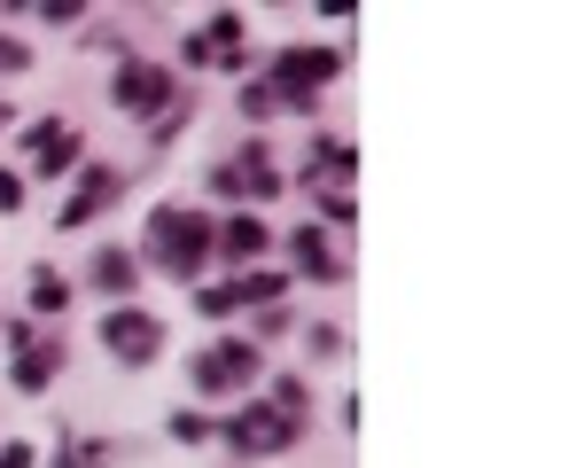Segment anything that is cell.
<instances>
[{
    "label": "cell",
    "instance_id": "1",
    "mask_svg": "<svg viewBox=\"0 0 561 468\" xmlns=\"http://www.w3.org/2000/svg\"><path fill=\"white\" fill-rule=\"evenodd\" d=\"M149 250H157V265H164L172 282H187L195 265L210 258V219L203 212H157L149 219Z\"/></svg>",
    "mask_w": 561,
    "mask_h": 468
},
{
    "label": "cell",
    "instance_id": "2",
    "mask_svg": "<svg viewBox=\"0 0 561 468\" xmlns=\"http://www.w3.org/2000/svg\"><path fill=\"white\" fill-rule=\"evenodd\" d=\"M335 71H343V55H335V47H280V55H273V87H265V94H273V102H312Z\"/></svg>",
    "mask_w": 561,
    "mask_h": 468
},
{
    "label": "cell",
    "instance_id": "3",
    "mask_svg": "<svg viewBox=\"0 0 561 468\" xmlns=\"http://www.w3.org/2000/svg\"><path fill=\"white\" fill-rule=\"evenodd\" d=\"M102 352H110L117 367H149V359L164 352V320H157V312H133V305H117V312L102 320Z\"/></svg>",
    "mask_w": 561,
    "mask_h": 468
},
{
    "label": "cell",
    "instance_id": "4",
    "mask_svg": "<svg viewBox=\"0 0 561 468\" xmlns=\"http://www.w3.org/2000/svg\"><path fill=\"white\" fill-rule=\"evenodd\" d=\"M219 437H227L234 453H289V445H297V422L273 414V407H242V414H227Z\"/></svg>",
    "mask_w": 561,
    "mask_h": 468
},
{
    "label": "cell",
    "instance_id": "5",
    "mask_svg": "<svg viewBox=\"0 0 561 468\" xmlns=\"http://www.w3.org/2000/svg\"><path fill=\"white\" fill-rule=\"evenodd\" d=\"M195 383H203V390H242V383H257V344H242V336L210 344V352L195 359Z\"/></svg>",
    "mask_w": 561,
    "mask_h": 468
},
{
    "label": "cell",
    "instance_id": "6",
    "mask_svg": "<svg viewBox=\"0 0 561 468\" xmlns=\"http://www.w3.org/2000/svg\"><path fill=\"white\" fill-rule=\"evenodd\" d=\"M110 94H117V110H140V117H149V110H172V79L157 71V62H125Z\"/></svg>",
    "mask_w": 561,
    "mask_h": 468
},
{
    "label": "cell",
    "instance_id": "7",
    "mask_svg": "<svg viewBox=\"0 0 561 468\" xmlns=\"http://www.w3.org/2000/svg\"><path fill=\"white\" fill-rule=\"evenodd\" d=\"M110 195H117V164H87L79 187H70V204L55 212V227H87L94 212H110Z\"/></svg>",
    "mask_w": 561,
    "mask_h": 468
},
{
    "label": "cell",
    "instance_id": "8",
    "mask_svg": "<svg viewBox=\"0 0 561 468\" xmlns=\"http://www.w3.org/2000/svg\"><path fill=\"white\" fill-rule=\"evenodd\" d=\"M70 164H79V133L62 117H39L32 125V172H70Z\"/></svg>",
    "mask_w": 561,
    "mask_h": 468
},
{
    "label": "cell",
    "instance_id": "9",
    "mask_svg": "<svg viewBox=\"0 0 561 468\" xmlns=\"http://www.w3.org/2000/svg\"><path fill=\"white\" fill-rule=\"evenodd\" d=\"M289 258L305 265L312 282H335V274H343V258H335V242H328L320 227H297V235H289Z\"/></svg>",
    "mask_w": 561,
    "mask_h": 468
},
{
    "label": "cell",
    "instance_id": "10",
    "mask_svg": "<svg viewBox=\"0 0 561 468\" xmlns=\"http://www.w3.org/2000/svg\"><path fill=\"white\" fill-rule=\"evenodd\" d=\"M55 367H62V336H32L24 359H16V390H47Z\"/></svg>",
    "mask_w": 561,
    "mask_h": 468
},
{
    "label": "cell",
    "instance_id": "11",
    "mask_svg": "<svg viewBox=\"0 0 561 468\" xmlns=\"http://www.w3.org/2000/svg\"><path fill=\"white\" fill-rule=\"evenodd\" d=\"M133 282H140V265H133L125 250H102V258H94V289H102V297H117V305H125V297H133Z\"/></svg>",
    "mask_w": 561,
    "mask_h": 468
},
{
    "label": "cell",
    "instance_id": "12",
    "mask_svg": "<svg viewBox=\"0 0 561 468\" xmlns=\"http://www.w3.org/2000/svg\"><path fill=\"white\" fill-rule=\"evenodd\" d=\"M219 250H227L234 265H242V258H257V250H265V219H250V212H242V219H227V235H219Z\"/></svg>",
    "mask_w": 561,
    "mask_h": 468
},
{
    "label": "cell",
    "instance_id": "13",
    "mask_svg": "<svg viewBox=\"0 0 561 468\" xmlns=\"http://www.w3.org/2000/svg\"><path fill=\"white\" fill-rule=\"evenodd\" d=\"M219 187H250V195H265V187H273V172H265V157L250 149L242 164H227V172H219Z\"/></svg>",
    "mask_w": 561,
    "mask_h": 468
},
{
    "label": "cell",
    "instance_id": "14",
    "mask_svg": "<svg viewBox=\"0 0 561 468\" xmlns=\"http://www.w3.org/2000/svg\"><path fill=\"white\" fill-rule=\"evenodd\" d=\"M280 289H289L280 274H242V282H234V305H273Z\"/></svg>",
    "mask_w": 561,
    "mask_h": 468
},
{
    "label": "cell",
    "instance_id": "15",
    "mask_svg": "<svg viewBox=\"0 0 561 468\" xmlns=\"http://www.w3.org/2000/svg\"><path fill=\"white\" fill-rule=\"evenodd\" d=\"M32 305H39V312H62V305H70V282H62V274H32Z\"/></svg>",
    "mask_w": 561,
    "mask_h": 468
},
{
    "label": "cell",
    "instance_id": "16",
    "mask_svg": "<svg viewBox=\"0 0 561 468\" xmlns=\"http://www.w3.org/2000/svg\"><path fill=\"white\" fill-rule=\"evenodd\" d=\"M195 305H203V312H210V320H227V312H242V305H234V282H219V289H203V297H195Z\"/></svg>",
    "mask_w": 561,
    "mask_h": 468
},
{
    "label": "cell",
    "instance_id": "17",
    "mask_svg": "<svg viewBox=\"0 0 561 468\" xmlns=\"http://www.w3.org/2000/svg\"><path fill=\"white\" fill-rule=\"evenodd\" d=\"M102 460H110V445H70L55 468H102Z\"/></svg>",
    "mask_w": 561,
    "mask_h": 468
},
{
    "label": "cell",
    "instance_id": "18",
    "mask_svg": "<svg viewBox=\"0 0 561 468\" xmlns=\"http://www.w3.org/2000/svg\"><path fill=\"white\" fill-rule=\"evenodd\" d=\"M312 157H320V172H351V149H343V141H320Z\"/></svg>",
    "mask_w": 561,
    "mask_h": 468
},
{
    "label": "cell",
    "instance_id": "19",
    "mask_svg": "<svg viewBox=\"0 0 561 468\" xmlns=\"http://www.w3.org/2000/svg\"><path fill=\"white\" fill-rule=\"evenodd\" d=\"M172 437L195 445V437H210V422H203V414H172Z\"/></svg>",
    "mask_w": 561,
    "mask_h": 468
},
{
    "label": "cell",
    "instance_id": "20",
    "mask_svg": "<svg viewBox=\"0 0 561 468\" xmlns=\"http://www.w3.org/2000/svg\"><path fill=\"white\" fill-rule=\"evenodd\" d=\"M16 204H24V180H16L9 164H0V212H16Z\"/></svg>",
    "mask_w": 561,
    "mask_h": 468
},
{
    "label": "cell",
    "instance_id": "21",
    "mask_svg": "<svg viewBox=\"0 0 561 468\" xmlns=\"http://www.w3.org/2000/svg\"><path fill=\"white\" fill-rule=\"evenodd\" d=\"M0 468H32V445H0Z\"/></svg>",
    "mask_w": 561,
    "mask_h": 468
},
{
    "label": "cell",
    "instance_id": "22",
    "mask_svg": "<svg viewBox=\"0 0 561 468\" xmlns=\"http://www.w3.org/2000/svg\"><path fill=\"white\" fill-rule=\"evenodd\" d=\"M0 71H24V47L16 39H0Z\"/></svg>",
    "mask_w": 561,
    "mask_h": 468
},
{
    "label": "cell",
    "instance_id": "23",
    "mask_svg": "<svg viewBox=\"0 0 561 468\" xmlns=\"http://www.w3.org/2000/svg\"><path fill=\"white\" fill-rule=\"evenodd\" d=\"M0 133H9V102H0Z\"/></svg>",
    "mask_w": 561,
    "mask_h": 468
}]
</instances>
